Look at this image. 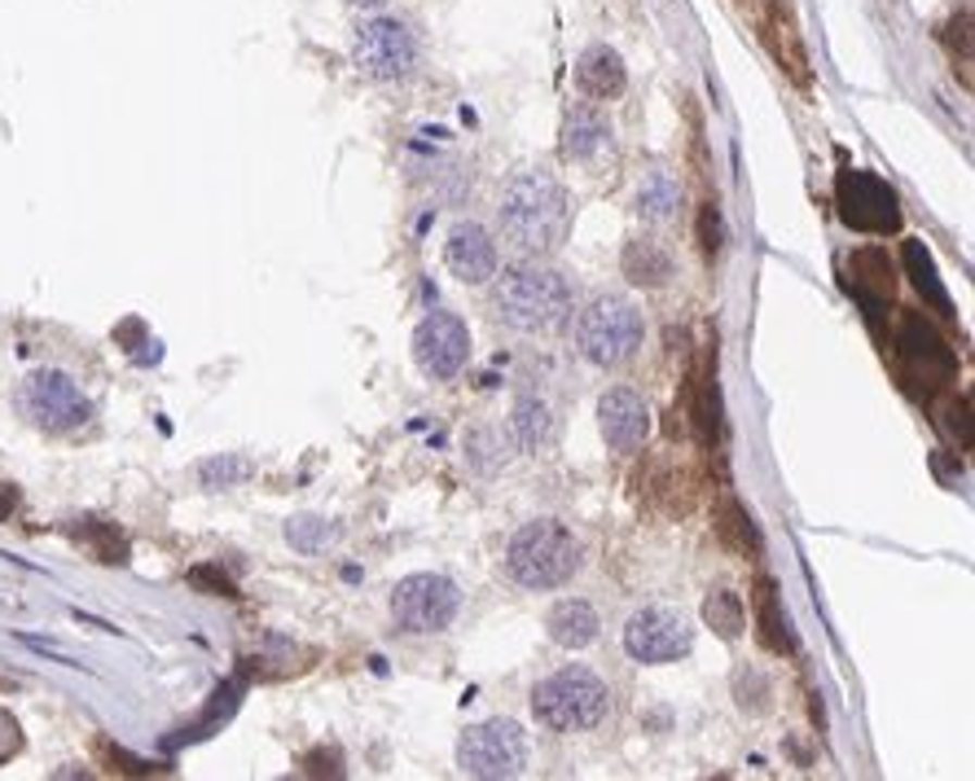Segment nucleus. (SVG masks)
<instances>
[{
    "label": "nucleus",
    "mask_w": 975,
    "mask_h": 781,
    "mask_svg": "<svg viewBox=\"0 0 975 781\" xmlns=\"http://www.w3.org/2000/svg\"><path fill=\"white\" fill-rule=\"evenodd\" d=\"M497 225H501V238L514 251L540 260V255H550V251H559L567 242V234H572V198L546 167H523V172H514L501 185Z\"/></svg>",
    "instance_id": "f257e3e1"
},
{
    "label": "nucleus",
    "mask_w": 975,
    "mask_h": 781,
    "mask_svg": "<svg viewBox=\"0 0 975 781\" xmlns=\"http://www.w3.org/2000/svg\"><path fill=\"white\" fill-rule=\"evenodd\" d=\"M572 299L576 294H572L567 273L540 264V260H523L501 273V281L492 290V312L518 333H550L572 316Z\"/></svg>",
    "instance_id": "f03ea898"
},
{
    "label": "nucleus",
    "mask_w": 975,
    "mask_h": 781,
    "mask_svg": "<svg viewBox=\"0 0 975 781\" xmlns=\"http://www.w3.org/2000/svg\"><path fill=\"white\" fill-rule=\"evenodd\" d=\"M576 571H580V540L559 518L523 522L505 549V576L532 593L563 589Z\"/></svg>",
    "instance_id": "7ed1b4c3"
},
{
    "label": "nucleus",
    "mask_w": 975,
    "mask_h": 781,
    "mask_svg": "<svg viewBox=\"0 0 975 781\" xmlns=\"http://www.w3.org/2000/svg\"><path fill=\"white\" fill-rule=\"evenodd\" d=\"M611 711V690L589 667H563L532 690V716L554 733H580L602 725Z\"/></svg>",
    "instance_id": "20e7f679"
},
{
    "label": "nucleus",
    "mask_w": 975,
    "mask_h": 781,
    "mask_svg": "<svg viewBox=\"0 0 975 781\" xmlns=\"http://www.w3.org/2000/svg\"><path fill=\"white\" fill-rule=\"evenodd\" d=\"M641 312L633 299L624 294H598L585 303V312L576 316V348L589 365L598 369H620L637 356L641 348Z\"/></svg>",
    "instance_id": "39448f33"
},
{
    "label": "nucleus",
    "mask_w": 975,
    "mask_h": 781,
    "mask_svg": "<svg viewBox=\"0 0 975 781\" xmlns=\"http://www.w3.org/2000/svg\"><path fill=\"white\" fill-rule=\"evenodd\" d=\"M462 610V589L449 576L422 571V576H404L391 589V619L400 632L426 637V632H445Z\"/></svg>",
    "instance_id": "423d86ee"
},
{
    "label": "nucleus",
    "mask_w": 975,
    "mask_h": 781,
    "mask_svg": "<svg viewBox=\"0 0 975 781\" xmlns=\"http://www.w3.org/2000/svg\"><path fill=\"white\" fill-rule=\"evenodd\" d=\"M458 768L475 781H505L527 768V738L514 720L471 725L458 742Z\"/></svg>",
    "instance_id": "0eeeda50"
},
{
    "label": "nucleus",
    "mask_w": 975,
    "mask_h": 781,
    "mask_svg": "<svg viewBox=\"0 0 975 781\" xmlns=\"http://www.w3.org/2000/svg\"><path fill=\"white\" fill-rule=\"evenodd\" d=\"M18 408L49 434H66V430H79L88 417H92V404L88 395L75 387L71 374H58V369H40L23 382L18 391Z\"/></svg>",
    "instance_id": "6e6552de"
},
{
    "label": "nucleus",
    "mask_w": 975,
    "mask_h": 781,
    "mask_svg": "<svg viewBox=\"0 0 975 781\" xmlns=\"http://www.w3.org/2000/svg\"><path fill=\"white\" fill-rule=\"evenodd\" d=\"M690 645H695L690 619L668 606H646L624 628V650L637 663H677L690 654Z\"/></svg>",
    "instance_id": "1a4fd4ad"
},
{
    "label": "nucleus",
    "mask_w": 975,
    "mask_h": 781,
    "mask_svg": "<svg viewBox=\"0 0 975 781\" xmlns=\"http://www.w3.org/2000/svg\"><path fill=\"white\" fill-rule=\"evenodd\" d=\"M413 356L417 369L436 382H449L462 374L466 356H471V329L458 312H430L417 329H413Z\"/></svg>",
    "instance_id": "9d476101"
},
{
    "label": "nucleus",
    "mask_w": 975,
    "mask_h": 781,
    "mask_svg": "<svg viewBox=\"0 0 975 781\" xmlns=\"http://www.w3.org/2000/svg\"><path fill=\"white\" fill-rule=\"evenodd\" d=\"M352 58L370 79H404L417 62V40L396 18H370L357 27Z\"/></svg>",
    "instance_id": "9b49d317"
},
{
    "label": "nucleus",
    "mask_w": 975,
    "mask_h": 781,
    "mask_svg": "<svg viewBox=\"0 0 975 781\" xmlns=\"http://www.w3.org/2000/svg\"><path fill=\"white\" fill-rule=\"evenodd\" d=\"M839 202H843V219L857 229H871V234L897 229V193L879 176H865V172L843 176L839 180Z\"/></svg>",
    "instance_id": "f8f14e48"
},
{
    "label": "nucleus",
    "mask_w": 975,
    "mask_h": 781,
    "mask_svg": "<svg viewBox=\"0 0 975 781\" xmlns=\"http://www.w3.org/2000/svg\"><path fill=\"white\" fill-rule=\"evenodd\" d=\"M598 426H602V439L607 449L615 453H637L641 443L650 439V408L637 391L628 387H611L602 400H598Z\"/></svg>",
    "instance_id": "ddd939ff"
},
{
    "label": "nucleus",
    "mask_w": 975,
    "mask_h": 781,
    "mask_svg": "<svg viewBox=\"0 0 975 781\" xmlns=\"http://www.w3.org/2000/svg\"><path fill=\"white\" fill-rule=\"evenodd\" d=\"M445 264L458 281L466 286H484L488 277H497V242L484 225L475 219H458L445 238Z\"/></svg>",
    "instance_id": "4468645a"
},
{
    "label": "nucleus",
    "mask_w": 975,
    "mask_h": 781,
    "mask_svg": "<svg viewBox=\"0 0 975 781\" xmlns=\"http://www.w3.org/2000/svg\"><path fill=\"white\" fill-rule=\"evenodd\" d=\"M901 356L923 374L927 387H936L940 378L953 374V356H949V348L936 339L927 320H914V316L901 325Z\"/></svg>",
    "instance_id": "2eb2a0df"
},
{
    "label": "nucleus",
    "mask_w": 975,
    "mask_h": 781,
    "mask_svg": "<svg viewBox=\"0 0 975 781\" xmlns=\"http://www.w3.org/2000/svg\"><path fill=\"white\" fill-rule=\"evenodd\" d=\"M576 84H580V92L593 97V101H611V97H620L624 84H628L624 58H620L611 45H593V49H585L580 62H576Z\"/></svg>",
    "instance_id": "dca6fc26"
},
{
    "label": "nucleus",
    "mask_w": 975,
    "mask_h": 781,
    "mask_svg": "<svg viewBox=\"0 0 975 781\" xmlns=\"http://www.w3.org/2000/svg\"><path fill=\"white\" fill-rule=\"evenodd\" d=\"M607 150H611V124L598 115V110H589V105L572 110L567 124H563V159L593 163Z\"/></svg>",
    "instance_id": "f3484780"
},
{
    "label": "nucleus",
    "mask_w": 975,
    "mask_h": 781,
    "mask_svg": "<svg viewBox=\"0 0 975 781\" xmlns=\"http://www.w3.org/2000/svg\"><path fill=\"white\" fill-rule=\"evenodd\" d=\"M546 628H550V641L554 645H563V650H585V645H593L598 641V610L589 606V602H559L554 610H550V619H546Z\"/></svg>",
    "instance_id": "a211bd4d"
},
{
    "label": "nucleus",
    "mask_w": 975,
    "mask_h": 781,
    "mask_svg": "<svg viewBox=\"0 0 975 781\" xmlns=\"http://www.w3.org/2000/svg\"><path fill=\"white\" fill-rule=\"evenodd\" d=\"M620 268H624V277H628L633 286L660 290V286H668V277H673V255H668L660 242H650V238H633V242L624 247Z\"/></svg>",
    "instance_id": "6ab92c4d"
},
{
    "label": "nucleus",
    "mask_w": 975,
    "mask_h": 781,
    "mask_svg": "<svg viewBox=\"0 0 975 781\" xmlns=\"http://www.w3.org/2000/svg\"><path fill=\"white\" fill-rule=\"evenodd\" d=\"M510 434L518 449H546L554 439V413L540 395H518L510 408Z\"/></svg>",
    "instance_id": "aec40b11"
},
{
    "label": "nucleus",
    "mask_w": 975,
    "mask_h": 781,
    "mask_svg": "<svg viewBox=\"0 0 975 781\" xmlns=\"http://www.w3.org/2000/svg\"><path fill=\"white\" fill-rule=\"evenodd\" d=\"M71 536L97 557V563H105V567H120V563H128V540H124V531L115 527V522H101V518H79L75 527H71Z\"/></svg>",
    "instance_id": "412c9836"
},
{
    "label": "nucleus",
    "mask_w": 975,
    "mask_h": 781,
    "mask_svg": "<svg viewBox=\"0 0 975 781\" xmlns=\"http://www.w3.org/2000/svg\"><path fill=\"white\" fill-rule=\"evenodd\" d=\"M677 206H682V185L668 176V172H650L637 189V211L650 225H668L677 219Z\"/></svg>",
    "instance_id": "4be33fe9"
},
{
    "label": "nucleus",
    "mask_w": 975,
    "mask_h": 781,
    "mask_svg": "<svg viewBox=\"0 0 975 781\" xmlns=\"http://www.w3.org/2000/svg\"><path fill=\"white\" fill-rule=\"evenodd\" d=\"M286 540L299 553H325L343 540V527L330 522V518H316V514H299V518L286 522Z\"/></svg>",
    "instance_id": "5701e85b"
},
{
    "label": "nucleus",
    "mask_w": 975,
    "mask_h": 781,
    "mask_svg": "<svg viewBox=\"0 0 975 781\" xmlns=\"http://www.w3.org/2000/svg\"><path fill=\"white\" fill-rule=\"evenodd\" d=\"M703 619H708V623L716 628V637H725V641L742 637V628H747L742 597H738V593H729V589H716V593L703 602Z\"/></svg>",
    "instance_id": "b1692460"
},
{
    "label": "nucleus",
    "mask_w": 975,
    "mask_h": 781,
    "mask_svg": "<svg viewBox=\"0 0 975 781\" xmlns=\"http://www.w3.org/2000/svg\"><path fill=\"white\" fill-rule=\"evenodd\" d=\"M251 475H255V466H251L247 457H238V453H221V457H211V462L198 466V479H202V488H211V492L238 488V483H247Z\"/></svg>",
    "instance_id": "393cba45"
},
{
    "label": "nucleus",
    "mask_w": 975,
    "mask_h": 781,
    "mask_svg": "<svg viewBox=\"0 0 975 781\" xmlns=\"http://www.w3.org/2000/svg\"><path fill=\"white\" fill-rule=\"evenodd\" d=\"M755 615H761V637L770 650H791V637H787V615L778 619V602H774V584L761 580V593H755Z\"/></svg>",
    "instance_id": "a878e982"
},
{
    "label": "nucleus",
    "mask_w": 975,
    "mask_h": 781,
    "mask_svg": "<svg viewBox=\"0 0 975 781\" xmlns=\"http://www.w3.org/2000/svg\"><path fill=\"white\" fill-rule=\"evenodd\" d=\"M905 264H910V268L918 273V277H914V281H918V290L927 286V290H932V303H936V307L945 312V307H949V294H945V286H936V273H932V260H927V251H923L918 242H910V247H905Z\"/></svg>",
    "instance_id": "bb28decb"
},
{
    "label": "nucleus",
    "mask_w": 975,
    "mask_h": 781,
    "mask_svg": "<svg viewBox=\"0 0 975 781\" xmlns=\"http://www.w3.org/2000/svg\"><path fill=\"white\" fill-rule=\"evenodd\" d=\"M189 580H193V584H207V589H215V593H225V597H234V584H229L221 571H211V567H198Z\"/></svg>",
    "instance_id": "cd10ccee"
},
{
    "label": "nucleus",
    "mask_w": 975,
    "mask_h": 781,
    "mask_svg": "<svg viewBox=\"0 0 975 781\" xmlns=\"http://www.w3.org/2000/svg\"><path fill=\"white\" fill-rule=\"evenodd\" d=\"M14 751H18V725L0 711V759H10Z\"/></svg>",
    "instance_id": "c85d7f7f"
},
{
    "label": "nucleus",
    "mask_w": 975,
    "mask_h": 781,
    "mask_svg": "<svg viewBox=\"0 0 975 781\" xmlns=\"http://www.w3.org/2000/svg\"><path fill=\"white\" fill-rule=\"evenodd\" d=\"M14 509H18V488L14 483H0V522H5Z\"/></svg>",
    "instance_id": "c756f323"
},
{
    "label": "nucleus",
    "mask_w": 975,
    "mask_h": 781,
    "mask_svg": "<svg viewBox=\"0 0 975 781\" xmlns=\"http://www.w3.org/2000/svg\"><path fill=\"white\" fill-rule=\"evenodd\" d=\"M348 5H357V10H378V5H387V0H348Z\"/></svg>",
    "instance_id": "7c9ffc66"
}]
</instances>
